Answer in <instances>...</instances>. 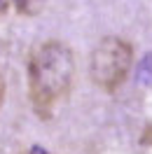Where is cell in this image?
I'll list each match as a JSON object with an SVG mask.
<instances>
[{
  "label": "cell",
  "instance_id": "5b68a950",
  "mask_svg": "<svg viewBox=\"0 0 152 154\" xmlns=\"http://www.w3.org/2000/svg\"><path fill=\"white\" fill-rule=\"evenodd\" d=\"M21 154H52V152H47V149H42V147H30V149H26V152H21Z\"/></svg>",
  "mask_w": 152,
  "mask_h": 154
},
{
  "label": "cell",
  "instance_id": "52a82bcc",
  "mask_svg": "<svg viewBox=\"0 0 152 154\" xmlns=\"http://www.w3.org/2000/svg\"><path fill=\"white\" fill-rule=\"evenodd\" d=\"M7 7H10V0H0V14L7 12Z\"/></svg>",
  "mask_w": 152,
  "mask_h": 154
},
{
  "label": "cell",
  "instance_id": "6da1fadb",
  "mask_svg": "<svg viewBox=\"0 0 152 154\" xmlns=\"http://www.w3.org/2000/svg\"><path fill=\"white\" fill-rule=\"evenodd\" d=\"M75 77V56L68 45L47 40L28 56V96L38 117L49 119L61 98L68 96Z\"/></svg>",
  "mask_w": 152,
  "mask_h": 154
},
{
  "label": "cell",
  "instance_id": "8992f818",
  "mask_svg": "<svg viewBox=\"0 0 152 154\" xmlns=\"http://www.w3.org/2000/svg\"><path fill=\"white\" fill-rule=\"evenodd\" d=\"M2 98H5V79L0 75V105H2Z\"/></svg>",
  "mask_w": 152,
  "mask_h": 154
},
{
  "label": "cell",
  "instance_id": "277c9868",
  "mask_svg": "<svg viewBox=\"0 0 152 154\" xmlns=\"http://www.w3.org/2000/svg\"><path fill=\"white\" fill-rule=\"evenodd\" d=\"M141 143L143 145H152V126L150 124L145 126V131H143V135H141Z\"/></svg>",
  "mask_w": 152,
  "mask_h": 154
},
{
  "label": "cell",
  "instance_id": "7a4b0ae2",
  "mask_svg": "<svg viewBox=\"0 0 152 154\" xmlns=\"http://www.w3.org/2000/svg\"><path fill=\"white\" fill-rule=\"evenodd\" d=\"M131 63H133L131 42H126L122 38H103L91 51L89 75L98 89L117 91L129 75Z\"/></svg>",
  "mask_w": 152,
  "mask_h": 154
},
{
  "label": "cell",
  "instance_id": "3957f363",
  "mask_svg": "<svg viewBox=\"0 0 152 154\" xmlns=\"http://www.w3.org/2000/svg\"><path fill=\"white\" fill-rule=\"evenodd\" d=\"M45 5V0H14V7L19 10V14H38Z\"/></svg>",
  "mask_w": 152,
  "mask_h": 154
}]
</instances>
